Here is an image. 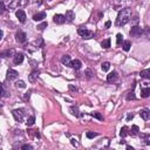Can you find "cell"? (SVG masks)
<instances>
[{
	"label": "cell",
	"instance_id": "cell-27",
	"mask_svg": "<svg viewBox=\"0 0 150 150\" xmlns=\"http://www.w3.org/2000/svg\"><path fill=\"white\" fill-rule=\"evenodd\" d=\"M128 135V127H122L121 131H120V136L121 137H126Z\"/></svg>",
	"mask_w": 150,
	"mask_h": 150
},
{
	"label": "cell",
	"instance_id": "cell-22",
	"mask_svg": "<svg viewBox=\"0 0 150 150\" xmlns=\"http://www.w3.org/2000/svg\"><path fill=\"white\" fill-rule=\"evenodd\" d=\"M69 110H71V112L74 115V116H76V117H80V116H81V114H80L79 109H77L76 107H71V109H69Z\"/></svg>",
	"mask_w": 150,
	"mask_h": 150
},
{
	"label": "cell",
	"instance_id": "cell-26",
	"mask_svg": "<svg viewBox=\"0 0 150 150\" xmlns=\"http://www.w3.org/2000/svg\"><path fill=\"white\" fill-rule=\"evenodd\" d=\"M101 46L103 47V48H109V47H110V39L103 40V41L101 42Z\"/></svg>",
	"mask_w": 150,
	"mask_h": 150
},
{
	"label": "cell",
	"instance_id": "cell-30",
	"mask_svg": "<svg viewBox=\"0 0 150 150\" xmlns=\"http://www.w3.org/2000/svg\"><path fill=\"white\" fill-rule=\"evenodd\" d=\"M84 75H86L87 79H92V77H93V75H94V73H93V71H92V69H86Z\"/></svg>",
	"mask_w": 150,
	"mask_h": 150
},
{
	"label": "cell",
	"instance_id": "cell-43",
	"mask_svg": "<svg viewBox=\"0 0 150 150\" xmlns=\"http://www.w3.org/2000/svg\"><path fill=\"white\" fill-rule=\"evenodd\" d=\"M110 26H111V21H107L106 24H104V27H106V28H109Z\"/></svg>",
	"mask_w": 150,
	"mask_h": 150
},
{
	"label": "cell",
	"instance_id": "cell-6",
	"mask_svg": "<svg viewBox=\"0 0 150 150\" xmlns=\"http://www.w3.org/2000/svg\"><path fill=\"white\" fill-rule=\"evenodd\" d=\"M142 33H143V31H142V28H141V27H138V26H134L130 29V35L131 36L138 38V36L142 35Z\"/></svg>",
	"mask_w": 150,
	"mask_h": 150
},
{
	"label": "cell",
	"instance_id": "cell-8",
	"mask_svg": "<svg viewBox=\"0 0 150 150\" xmlns=\"http://www.w3.org/2000/svg\"><path fill=\"white\" fill-rule=\"evenodd\" d=\"M15 55V51L14 49H7V51L0 52V57H11Z\"/></svg>",
	"mask_w": 150,
	"mask_h": 150
},
{
	"label": "cell",
	"instance_id": "cell-18",
	"mask_svg": "<svg viewBox=\"0 0 150 150\" xmlns=\"http://www.w3.org/2000/svg\"><path fill=\"white\" fill-rule=\"evenodd\" d=\"M141 96L144 97V99H147V97L150 96V88H149V87H144V88H142Z\"/></svg>",
	"mask_w": 150,
	"mask_h": 150
},
{
	"label": "cell",
	"instance_id": "cell-21",
	"mask_svg": "<svg viewBox=\"0 0 150 150\" xmlns=\"http://www.w3.org/2000/svg\"><path fill=\"white\" fill-rule=\"evenodd\" d=\"M8 96V94H7L6 89L4 88V84L0 83V97H7Z\"/></svg>",
	"mask_w": 150,
	"mask_h": 150
},
{
	"label": "cell",
	"instance_id": "cell-36",
	"mask_svg": "<svg viewBox=\"0 0 150 150\" xmlns=\"http://www.w3.org/2000/svg\"><path fill=\"white\" fill-rule=\"evenodd\" d=\"M135 99H136V96H135L134 93H129L127 95V100H135Z\"/></svg>",
	"mask_w": 150,
	"mask_h": 150
},
{
	"label": "cell",
	"instance_id": "cell-32",
	"mask_svg": "<svg viewBox=\"0 0 150 150\" xmlns=\"http://www.w3.org/2000/svg\"><path fill=\"white\" fill-rule=\"evenodd\" d=\"M15 86L18 87V88H25V87H26V84H25L24 81H21V80H20V81H17Z\"/></svg>",
	"mask_w": 150,
	"mask_h": 150
},
{
	"label": "cell",
	"instance_id": "cell-29",
	"mask_svg": "<svg viewBox=\"0 0 150 150\" xmlns=\"http://www.w3.org/2000/svg\"><path fill=\"white\" fill-rule=\"evenodd\" d=\"M34 122H35V117H34V116H29L28 119H27L26 124L28 127H31V126H33V124H34Z\"/></svg>",
	"mask_w": 150,
	"mask_h": 150
},
{
	"label": "cell",
	"instance_id": "cell-3",
	"mask_svg": "<svg viewBox=\"0 0 150 150\" xmlns=\"http://www.w3.org/2000/svg\"><path fill=\"white\" fill-rule=\"evenodd\" d=\"M12 114H13V116H14V119H15L17 122H22V121H24V117H25V109H22V108L14 109Z\"/></svg>",
	"mask_w": 150,
	"mask_h": 150
},
{
	"label": "cell",
	"instance_id": "cell-20",
	"mask_svg": "<svg viewBox=\"0 0 150 150\" xmlns=\"http://www.w3.org/2000/svg\"><path fill=\"white\" fill-rule=\"evenodd\" d=\"M141 77H142V79L149 80L150 79V71H149V69H144V71H142L141 72Z\"/></svg>",
	"mask_w": 150,
	"mask_h": 150
},
{
	"label": "cell",
	"instance_id": "cell-40",
	"mask_svg": "<svg viewBox=\"0 0 150 150\" xmlns=\"http://www.w3.org/2000/svg\"><path fill=\"white\" fill-rule=\"evenodd\" d=\"M132 117H134V114H132V112H129L128 116H127V121H130V120H132Z\"/></svg>",
	"mask_w": 150,
	"mask_h": 150
},
{
	"label": "cell",
	"instance_id": "cell-4",
	"mask_svg": "<svg viewBox=\"0 0 150 150\" xmlns=\"http://www.w3.org/2000/svg\"><path fill=\"white\" fill-rule=\"evenodd\" d=\"M77 33H79L80 36L83 38V39H90V38H93V35H94V33L92 31H89V29H87V28H82V27L77 29Z\"/></svg>",
	"mask_w": 150,
	"mask_h": 150
},
{
	"label": "cell",
	"instance_id": "cell-44",
	"mask_svg": "<svg viewBox=\"0 0 150 150\" xmlns=\"http://www.w3.org/2000/svg\"><path fill=\"white\" fill-rule=\"evenodd\" d=\"M2 36H4V33H2V31H1V29H0V41H1Z\"/></svg>",
	"mask_w": 150,
	"mask_h": 150
},
{
	"label": "cell",
	"instance_id": "cell-41",
	"mask_svg": "<svg viewBox=\"0 0 150 150\" xmlns=\"http://www.w3.org/2000/svg\"><path fill=\"white\" fill-rule=\"evenodd\" d=\"M132 24H134V25H137V24H138V17H135V18L132 19Z\"/></svg>",
	"mask_w": 150,
	"mask_h": 150
},
{
	"label": "cell",
	"instance_id": "cell-11",
	"mask_svg": "<svg viewBox=\"0 0 150 150\" xmlns=\"http://www.w3.org/2000/svg\"><path fill=\"white\" fill-rule=\"evenodd\" d=\"M22 61H24V54L18 53V54H15V55L13 56L14 65H20V63H22Z\"/></svg>",
	"mask_w": 150,
	"mask_h": 150
},
{
	"label": "cell",
	"instance_id": "cell-34",
	"mask_svg": "<svg viewBox=\"0 0 150 150\" xmlns=\"http://www.w3.org/2000/svg\"><path fill=\"white\" fill-rule=\"evenodd\" d=\"M46 27H47V22H41V24L38 26V29H39V31H44Z\"/></svg>",
	"mask_w": 150,
	"mask_h": 150
},
{
	"label": "cell",
	"instance_id": "cell-17",
	"mask_svg": "<svg viewBox=\"0 0 150 150\" xmlns=\"http://www.w3.org/2000/svg\"><path fill=\"white\" fill-rule=\"evenodd\" d=\"M45 18H46V13L45 12H40V13H36L35 15L33 17L34 21H42Z\"/></svg>",
	"mask_w": 150,
	"mask_h": 150
},
{
	"label": "cell",
	"instance_id": "cell-14",
	"mask_svg": "<svg viewBox=\"0 0 150 150\" xmlns=\"http://www.w3.org/2000/svg\"><path fill=\"white\" fill-rule=\"evenodd\" d=\"M39 71H33L31 74L28 75V80H29V82H35L36 80H38V77H39Z\"/></svg>",
	"mask_w": 150,
	"mask_h": 150
},
{
	"label": "cell",
	"instance_id": "cell-39",
	"mask_svg": "<svg viewBox=\"0 0 150 150\" xmlns=\"http://www.w3.org/2000/svg\"><path fill=\"white\" fill-rule=\"evenodd\" d=\"M31 93H32V92H31V90H28V92H27V93H26V94H25L24 99H25V100H28V99H29V96H31Z\"/></svg>",
	"mask_w": 150,
	"mask_h": 150
},
{
	"label": "cell",
	"instance_id": "cell-2",
	"mask_svg": "<svg viewBox=\"0 0 150 150\" xmlns=\"http://www.w3.org/2000/svg\"><path fill=\"white\" fill-rule=\"evenodd\" d=\"M28 2V0H13L9 4V9H20L25 7Z\"/></svg>",
	"mask_w": 150,
	"mask_h": 150
},
{
	"label": "cell",
	"instance_id": "cell-42",
	"mask_svg": "<svg viewBox=\"0 0 150 150\" xmlns=\"http://www.w3.org/2000/svg\"><path fill=\"white\" fill-rule=\"evenodd\" d=\"M69 89H71L72 92H76L77 89H76V87H74L73 84H69Z\"/></svg>",
	"mask_w": 150,
	"mask_h": 150
},
{
	"label": "cell",
	"instance_id": "cell-19",
	"mask_svg": "<svg viewBox=\"0 0 150 150\" xmlns=\"http://www.w3.org/2000/svg\"><path fill=\"white\" fill-rule=\"evenodd\" d=\"M71 61H72V60H71V56H69V55H63L61 57V62L63 65H66V66H69Z\"/></svg>",
	"mask_w": 150,
	"mask_h": 150
},
{
	"label": "cell",
	"instance_id": "cell-35",
	"mask_svg": "<svg viewBox=\"0 0 150 150\" xmlns=\"http://www.w3.org/2000/svg\"><path fill=\"white\" fill-rule=\"evenodd\" d=\"M21 149L22 150H31V149H33V147H32L31 144H22Z\"/></svg>",
	"mask_w": 150,
	"mask_h": 150
},
{
	"label": "cell",
	"instance_id": "cell-47",
	"mask_svg": "<svg viewBox=\"0 0 150 150\" xmlns=\"http://www.w3.org/2000/svg\"><path fill=\"white\" fill-rule=\"evenodd\" d=\"M0 140H1V136H0Z\"/></svg>",
	"mask_w": 150,
	"mask_h": 150
},
{
	"label": "cell",
	"instance_id": "cell-12",
	"mask_svg": "<svg viewBox=\"0 0 150 150\" xmlns=\"http://www.w3.org/2000/svg\"><path fill=\"white\" fill-rule=\"evenodd\" d=\"M81 61L80 60H73V61H71V63H69V67H72V68L76 69V71H79V69H81Z\"/></svg>",
	"mask_w": 150,
	"mask_h": 150
},
{
	"label": "cell",
	"instance_id": "cell-16",
	"mask_svg": "<svg viewBox=\"0 0 150 150\" xmlns=\"http://www.w3.org/2000/svg\"><path fill=\"white\" fill-rule=\"evenodd\" d=\"M117 77H119V75H117L116 72H111V73L109 74L108 76H107V81L111 83V82H115V81H116Z\"/></svg>",
	"mask_w": 150,
	"mask_h": 150
},
{
	"label": "cell",
	"instance_id": "cell-15",
	"mask_svg": "<svg viewBox=\"0 0 150 150\" xmlns=\"http://www.w3.org/2000/svg\"><path fill=\"white\" fill-rule=\"evenodd\" d=\"M65 18H66V21H73L75 19V13L72 9H69V11L66 12V15H65Z\"/></svg>",
	"mask_w": 150,
	"mask_h": 150
},
{
	"label": "cell",
	"instance_id": "cell-46",
	"mask_svg": "<svg viewBox=\"0 0 150 150\" xmlns=\"http://www.w3.org/2000/svg\"><path fill=\"white\" fill-rule=\"evenodd\" d=\"M0 107H2V102L1 101H0Z\"/></svg>",
	"mask_w": 150,
	"mask_h": 150
},
{
	"label": "cell",
	"instance_id": "cell-25",
	"mask_svg": "<svg viewBox=\"0 0 150 150\" xmlns=\"http://www.w3.org/2000/svg\"><path fill=\"white\" fill-rule=\"evenodd\" d=\"M138 131H140L138 127H137V126H132L131 129H130V132H128V134H130V135H132V136H135V135L138 134Z\"/></svg>",
	"mask_w": 150,
	"mask_h": 150
},
{
	"label": "cell",
	"instance_id": "cell-13",
	"mask_svg": "<svg viewBox=\"0 0 150 150\" xmlns=\"http://www.w3.org/2000/svg\"><path fill=\"white\" fill-rule=\"evenodd\" d=\"M140 116H141L142 119L144 120V121H148L149 117H150V111H149V109H142V110L140 111Z\"/></svg>",
	"mask_w": 150,
	"mask_h": 150
},
{
	"label": "cell",
	"instance_id": "cell-1",
	"mask_svg": "<svg viewBox=\"0 0 150 150\" xmlns=\"http://www.w3.org/2000/svg\"><path fill=\"white\" fill-rule=\"evenodd\" d=\"M131 19V9L130 8H123L119 12V15L116 18V21H115V25L117 27L123 26V25L128 24Z\"/></svg>",
	"mask_w": 150,
	"mask_h": 150
},
{
	"label": "cell",
	"instance_id": "cell-33",
	"mask_svg": "<svg viewBox=\"0 0 150 150\" xmlns=\"http://www.w3.org/2000/svg\"><path fill=\"white\" fill-rule=\"evenodd\" d=\"M86 135H87V137H88V138H94V137L97 136L96 132H93V131H88Z\"/></svg>",
	"mask_w": 150,
	"mask_h": 150
},
{
	"label": "cell",
	"instance_id": "cell-5",
	"mask_svg": "<svg viewBox=\"0 0 150 150\" xmlns=\"http://www.w3.org/2000/svg\"><path fill=\"white\" fill-rule=\"evenodd\" d=\"M18 76H19V73H18V72H17V71H14V69L9 68L8 71H7L6 79L8 80V81H12V80H15Z\"/></svg>",
	"mask_w": 150,
	"mask_h": 150
},
{
	"label": "cell",
	"instance_id": "cell-10",
	"mask_svg": "<svg viewBox=\"0 0 150 150\" xmlns=\"http://www.w3.org/2000/svg\"><path fill=\"white\" fill-rule=\"evenodd\" d=\"M15 15H17V18L19 19L20 22L26 21V13H25V11H22V9H18V11L15 12Z\"/></svg>",
	"mask_w": 150,
	"mask_h": 150
},
{
	"label": "cell",
	"instance_id": "cell-38",
	"mask_svg": "<svg viewBox=\"0 0 150 150\" xmlns=\"http://www.w3.org/2000/svg\"><path fill=\"white\" fill-rule=\"evenodd\" d=\"M71 143L73 144L74 147H77V146H79V143H77V140H76V138H72V140H71Z\"/></svg>",
	"mask_w": 150,
	"mask_h": 150
},
{
	"label": "cell",
	"instance_id": "cell-24",
	"mask_svg": "<svg viewBox=\"0 0 150 150\" xmlns=\"http://www.w3.org/2000/svg\"><path fill=\"white\" fill-rule=\"evenodd\" d=\"M122 47H123V49L126 52H128L129 49H130V47H131V42L129 41V40H126V41L123 42V46H122Z\"/></svg>",
	"mask_w": 150,
	"mask_h": 150
},
{
	"label": "cell",
	"instance_id": "cell-28",
	"mask_svg": "<svg viewBox=\"0 0 150 150\" xmlns=\"http://www.w3.org/2000/svg\"><path fill=\"white\" fill-rule=\"evenodd\" d=\"M101 68H102V71L103 72H107V71H109V68H110V63L109 62H103V63L101 65Z\"/></svg>",
	"mask_w": 150,
	"mask_h": 150
},
{
	"label": "cell",
	"instance_id": "cell-9",
	"mask_svg": "<svg viewBox=\"0 0 150 150\" xmlns=\"http://www.w3.org/2000/svg\"><path fill=\"white\" fill-rule=\"evenodd\" d=\"M53 20L55 24H59V25H62L66 22V18H65V15H62V14H55Z\"/></svg>",
	"mask_w": 150,
	"mask_h": 150
},
{
	"label": "cell",
	"instance_id": "cell-31",
	"mask_svg": "<svg viewBox=\"0 0 150 150\" xmlns=\"http://www.w3.org/2000/svg\"><path fill=\"white\" fill-rule=\"evenodd\" d=\"M122 41H123V36H122V34H117V35H116V44L121 45Z\"/></svg>",
	"mask_w": 150,
	"mask_h": 150
},
{
	"label": "cell",
	"instance_id": "cell-37",
	"mask_svg": "<svg viewBox=\"0 0 150 150\" xmlns=\"http://www.w3.org/2000/svg\"><path fill=\"white\" fill-rule=\"evenodd\" d=\"M5 9H6V7H5L4 2H2V1H0V13H4V12H5Z\"/></svg>",
	"mask_w": 150,
	"mask_h": 150
},
{
	"label": "cell",
	"instance_id": "cell-7",
	"mask_svg": "<svg viewBox=\"0 0 150 150\" xmlns=\"http://www.w3.org/2000/svg\"><path fill=\"white\" fill-rule=\"evenodd\" d=\"M15 40H17V42H19V44H24V42L27 41V35L24 33V32H18V33L15 34Z\"/></svg>",
	"mask_w": 150,
	"mask_h": 150
},
{
	"label": "cell",
	"instance_id": "cell-23",
	"mask_svg": "<svg viewBox=\"0 0 150 150\" xmlns=\"http://www.w3.org/2000/svg\"><path fill=\"white\" fill-rule=\"evenodd\" d=\"M92 116L94 117V119H96V120H99V121H102L103 120V116L101 115V112H97V111H94V112H92Z\"/></svg>",
	"mask_w": 150,
	"mask_h": 150
},
{
	"label": "cell",
	"instance_id": "cell-45",
	"mask_svg": "<svg viewBox=\"0 0 150 150\" xmlns=\"http://www.w3.org/2000/svg\"><path fill=\"white\" fill-rule=\"evenodd\" d=\"M127 149H128V150H134V148L130 147V146H127Z\"/></svg>",
	"mask_w": 150,
	"mask_h": 150
}]
</instances>
